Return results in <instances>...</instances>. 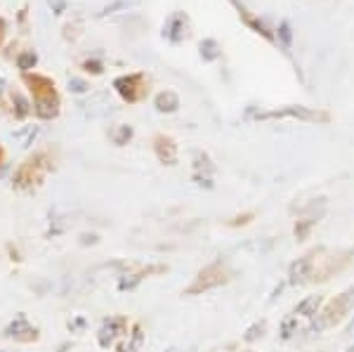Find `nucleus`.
Returning a JSON list of instances; mask_svg holds the SVG:
<instances>
[{"label":"nucleus","mask_w":354,"mask_h":352,"mask_svg":"<svg viewBox=\"0 0 354 352\" xmlns=\"http://www.w3.org/2000/svg\"><path fill=\"white\" fill-rule=\"evenodd\" d=\"M298 333V317H288V319L281 322V340H290Z\"/></svg>","instance_id":"39448f33"},{"label":"nucleus","mask_w":354,"mask_h":352,"mask_svg":"<svg viewBox=\"0 0 354 352\" xmlns=\"http://www.w3.org/2000/svg\"><path fill=\"white\" fill-rule=\"evenodd\" d=\"M342 352H354V345H350V348H345V350H342Z\"/></svg>","instance_id":"0eeeda50"},{"label":"nucleus","mask_w":354,"mask_h":352,"mask_svg":"<svg viewBox=\"0 0 354 352\" xmlns=\"http://www.w3.org/2000/svg\"><path fill=\"white\" fill-rule=\"evenodd\" d=\"M312 277V258L305 255V258H298L288 270V281L290 284H305Z\"/></svg>","instance_id":"f03ea898"},{"label":"nucleus","mask_w":354,"mask_h":352,"mask_svg":"<svg viewBox=\"0 0 354 352\" xmlns=\"http://www.w3.org/2000/svg\"><path fill=\"white\" fill-rule=\"evenodd\" d=\"M345 331H347V333H352V331H354V319L350 322V324H347V328H345Z\"/></svg>","instance_id":"423d86ee"},{"label":"nucleus","mask_w":354,"mask_h":352,"mask_svg":"<svg viewBox=\"0 0 354 352\" xmlns=\"http://www.w3.org/2000/svg\"><path fill=\"white\" fill-rule=\"evenodd\" d=\"M265 331H267V322H255V324L245 331L243 340L245 343H255V340H260L262 336H265Z\"/></svg>","instance_id":"20e7f679"},{"label":"nucleus","mask_w":354,"mask_h":352,"mask_svg":"<svg viewBox=\"0 0 354 352\" xmlns=\"http://www.w3.org/2000/svg\"><path fill=\"white\" fill-rule=\"evenodd\" d=\"M324 310V296H305L300 300L298 305H295L293 315L298 317V319H314V317H319Z\"/></svg>","instance_id":"f257e3e1"},{"label":"nucleus","mask_w":354,"mask_h":352,"mask_svg":"<svg viewBox=\"0 0 354 352\" xmlns=\"http://www.w3.org/2000/svg\"><path fill=\"white\" fill-rule=\"evenodd\" d=\"M121 324H123V319H111V322H106V324L102 326V331H100V345H102V348L111 345L113 340L121 336V331H116V326H121Z\"/></svg>","instance_id":"7ed1b4c3"}]
</instances>
